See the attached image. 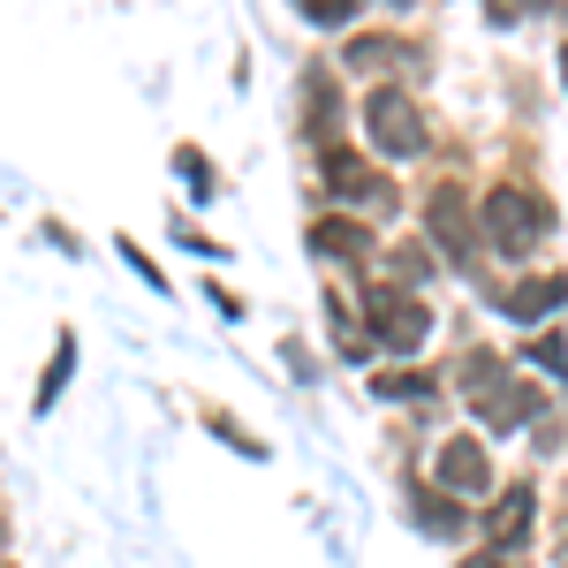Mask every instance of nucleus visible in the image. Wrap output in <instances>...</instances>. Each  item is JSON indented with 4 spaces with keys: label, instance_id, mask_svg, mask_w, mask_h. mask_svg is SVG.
I'll list each match as a JSON object with an SVG mask.
<instances>
[{
    "label": "nucleus",
    "instance_id": "nucleus-1",
    "mask_svg": "<svg viewBox=\"0 0 568 568\" xmlns=\"http://www.w3.org/2000/svg\"><path fill=\"white\" fill-rule=\"evenodd\" d=\"M372 136L387 152H417V114H402V99H372Z\"/></svg>",
    "mask_w": 568,
    "mask_h": 568
},
{
    "label": "nucleus",
    "instance_id": "nucleus-2",
    "mask_svg": "<svg viewBox=\"0 0 568 568\" xmlns=\"http://www.w3.org/2000/svg\"><path fill=\"white\" fill-rule=\"evenodd\" d=\"M478 447H447V485H478Z\"/></svg>",
    "mask_w": 568,
    "mask_h": 568
},
{
    "label": "nucleus",
    "instance_id": "nucleus-3",
    "mask_svg": "<svg viewBox=\"0 0 568 568\" xmlns=\"http://www.w3.org/2000/svg\"><path fill=\"white\" fill-rule=\"evenodd\" d=\"M69 364H77V349H61V356H53V372H45V387H39V402H53V394H61V379H69Z\"/></svg>",
    "mask_w": 568,
    "mask_h": 568
}]
</instances>
